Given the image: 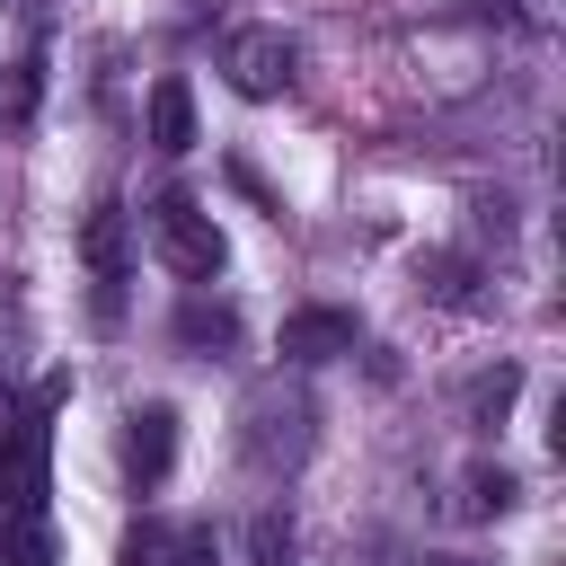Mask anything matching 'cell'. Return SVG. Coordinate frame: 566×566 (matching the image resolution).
<instances>
[{
	"instance_id": "6",
	"label": "cell",
	"mask_w": 566,
	"mask_h": 566,
	"mask_svg": "<svg viewBox=\"0 0 566 566\" xmlns=\"http://www.w3.org/2000/svg\"><path fill=\"white\" fill-rule=\"evenodd\" d=\"M150 142L159 150H195V88L186 80H159L150 88Z\"/></svg>"
},
{
	"instance_id": "4",
	"label": "cell",
	"mask_w": 566,
	"mask_h": 566,
	"mask_svg": "<svg viewBox=\"0 0 566 566\" xmlns=\"http://www.w3.org/2000/svg\"><path fill=\"white\" fill-rule=\"evenodd\" d=\"M363 345V318L354 310H292L283 318V363H336Z\"/></svg>"
},
{
	"instance_id": "11",
	"label": "cell",
	"mask_w": 566,
	"mask_h": 566,
	"mask_svg": "<svg viewBox=\"0 0 566 566\" xmlns=\"http://www.w3.org/2000/svg\"><path fill=\"white\" fill-rule=\"evenodd\" d=\"M424 283H433V301H451V310L478 301V274H469L460 256H424Z\"/></svg>"
},
{
	"instance_id": "9",
	"label": "cell",
	"mask_w": 566,
	"mask_h": 566,
	"mask_svg": "<svg viewBox=\"0 0 566 566\" xmlns=\"http://www.w3.org/2000/svg\"><path fill=\"white\" fill-rule=\"evenodd\" d=\"M35 106H44V62H9L0 71V124L18 133V124H35Z\"/></svg>"
},
{
	"instance_id": "5",
	"label": "cell",
	"mask_w": 566,
	"mask_h": 566,
	"mask_svg": "<svg viewBox=\"0 0 566 566\" xmlns=\"http://www.w3.org/2000/svg\"><path fill=\"white\" fill-rule=\"evenodd\" d=\"M80 256H88V274L106 283V310H115V283H124V265H133V212H124V203H97V212L80 221Z\"/></svg>"
},
{
	"instance_id": "8",
	"label": "cell",
	"mask_w": 566,
	"mask_h": 566,
	"mask_svg": "<svg viewBox=\"0 0 566 566\" xmlns=\"http://www.w3.org/2000/svg\"><path fill=\"white\" fill-rule=\"evenodd\" d=\"M115 566H186V531H177V522H159V513H142V522L124 531Z\"/></svg>"
},
{
	"instance_id": "12",
	"label": "cell",
	"mask_w": 566,
	"mask_h": 566,
	"mask_svg": "<svg viewBox=\"0 0 566 566\" xmlns=\"http://www.w3.org/2000/svg\"><path fill=\"white\" fill-rule=\"evenodd\" d=\"M248 548H256V566H292V522H283V513H256Z\"/></svg>"
},
{
	"instance_id": "10",
	"label": "cell",
	"mask_w": 566,
	"mask_h": 566,
	"mask_svg": "<svg viewBox=\"0 0 566 566\" xmlns=\"http://www.w3.org/2000/svg\"><path fill=\"white\" fill-rule=\"evenodd\" d=\"M177 336H186V345H230L239 318H230L221 301H186V310H177Z\"/></svg>"
},
{
	"instance_id": "13",
	"label": "cell",
	"mask_w": 566,
	"mask_h": 566,
	"mask_svg": "<svg viewBox=\"0 0 566 566\" xmlns=\"http://www.w3.org/2000/svg\"><path fill=\"white\" fill-rule=\"evenodd\" d=\"M504 504H513V478L504 469H478L469 478V513H504Z\"/></svg>"
},
{
	"instance_id": "2",
	"label": "cell",
	"mask_w": 566,
	"mask_h": 566,
	"mask_svg": "<svg viewBox=\"0 0 566 566\" xmlns=\"http://www.w3.org/2000/svg\"><path fill=\"white\" fill-rule=\"evenodd\" d=\"M221 71H230L239 97H283V88L301 80V44H292L283 27H239V35L221 44Z\"/></svg>"
},
{
	"instance_id": "1",
	"label": "cell",
	"mask_w": 566,
	"mask_h": 566,
	"mask_svg": "<svg viewBox=\"0 0 566 566\" xmlns=\"http://www.w3.org/2000/svg\"><path fill=\"white\" fill-rule=\"evenodd\" d=\"M150 248H159V265L168 274H186V283H212L221 274V230H212V212L203 203H186V195H159L150 203Z\"/></svg>"
},
{
	"instance_id": "15",
	"label": "cell",
	"mask_w": 566,
	"mask_h": 566,
	"mask_svg": "<svg viewBox=\"0 0 566 566\" xmlns=\"http://www.w3.org/2000/svg\"><path fill=\"white\" fill-rule=\"evenodd\" d=\"M18 424H27V416H18V398H9V389H0V442H9V433H18Z\"/></svg>"
},
{
	"instance_id": "7",
	"label": "cell",
	"mask_w": 566,
	"mask_h": 566,
	"mask_svg": "<svg viewBox=\"0 0 566 566\" xmlns=\"http://www.w3.org/2000/svg\"><path fill=\"white\" fill-rule=\"evenodd\" d=\"M0 566H53V522H44V504L0 513Z\"/></svg>"
},
{
	"instance_id": "14",
	"label": "cell",
	"mask_w": 566,
	"mask_h": 566,
	"mask_svg": "<svg viewBox=\"0 0 566 566\" xmlns=\"http://www.w3.org/2000/svg\"><path fill=\"white\" fill-rule=\"evenodd\" d=\"M513 389H522V371H495V380H478V389H469V407H478V416H504V407H513Z\"/></svg>"
},
{
	"instance_id": "3",
	"label": "cell",
	"mask_w": 566,
	"mask_h": 566,
	"mask_svg": "<svg viewBox=\"0 0 566 566\" xmlns=\"http://www.w3.org/2000/svg\"><path fill=\"white\" fill-rule=\"evenodd\" d=\"M168 460H177V407L150 398V407L124 416V478H133V486H159Z\"/></svg>"
}]
</instances>
